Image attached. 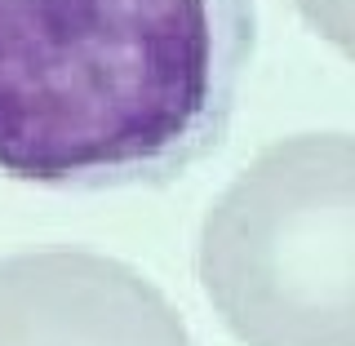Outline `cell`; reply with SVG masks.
<instances>
[{"instance_id": "6da1fadb", "label": "cell", "mask_w": 355, "mask_h": 346, "mask_svg": "<svg viewBox=\"0 0 355 346\" xmlns=\"http://www.w3.org/2000/svg\"><path fill=\"white\" fill-rule=\"evenodd\" d=\"M253 49V0H0V173L173 182L222 147Z\"/></svg>"}, {"instance_id": "3957f363", "label": "cell", "mask_w": 355, "mask_h": 346, "mask_svg": "<svg viewBox=\"0 0 355 346\" xmlns=\"http://www.w3.org/2000/svg\"><path fill=\"white\" fill-rule=\"evenodd\" d=\"M306 22L355 62V0H297Z\"/></svg>"}, {"instance_id": "7a4b0ae2", "label": "cell", "mask_w": 355, "mask_h": 346, "mask_svg": "<svg viewBox=\"0 0 355 346\" xmlns=\"http://www.w3.org/2000/svg\"><path fill=\"white\" fill-rule=\"evenodd\" d=\"M205 284L253 346H355V138L280 142L205 227Z\"/></svg>"}]
</instances>
